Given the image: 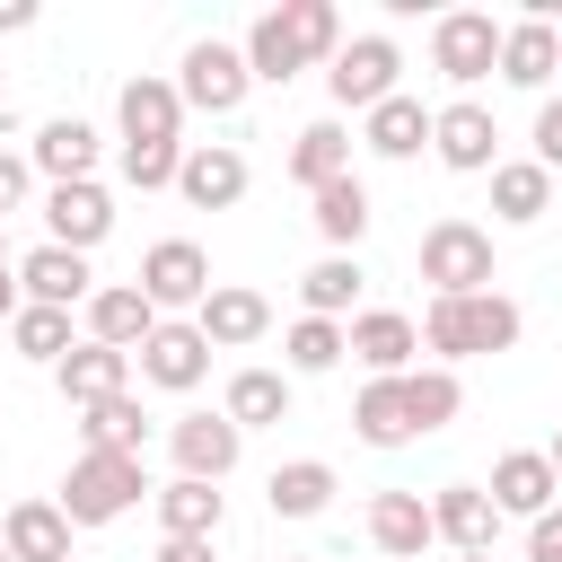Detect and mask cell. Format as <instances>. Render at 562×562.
Instances as JSON below:
<instances>
[{"instance_id":"27","label":"cell","mask_w":562,"mask_h":562,"mask_svg":"<svg viewBox=\"0 0 562 562\" xmlns=\"http://www.w3.org/2000/svg\"><path fill=\"white\" fill-rule=\"evenodd\" d=\"M35 167H44L53 184H88V176H97V132H88L79 114L44 123V132H35Z\"/></svg>"},{"instance_id":"51","label":"cell","mask_w":562,"mask_h":562,"mask_svg":"<svg viewBox=\"0 0 562 562\" xmlns=\"http://www.w3.org/2000/svg\"><path fill=\"white\" fill-rule=\"evenodd\" d=\"M553 79H562V70H553Z\"/></svg>"},{"instance_id":"28","label":"cell","mask_w":562,"mask_h":562,"mask_svg":"<svg viewBox=\"0 0 562 562\" xmlns=\"http://www.w3.org/2000/svg\"><path fill=\"white\" fill-rule=\"evenodd\" d=\"M79 430H88V448H97V457H140V448H149V413H140V395H132V386H123V395H105V404H88V422H79Z\"/></svg>"},{"instance_id":"22","label":"cell","mask_w":562,"mask_h":562,"mask_svg":"<svg viewBox=\"0 0 562 562\" xmlns=\"http://www.w3.org/2000/svg\"><path fill=\"white\" fill-rule=\"evenodd\" d=\"M61 395L88 413V404H105V395H123V378H132V351H105V342H70L61 351Z\"/></svg>"},{"instance_id":"10","label":"cell","mask_w":562,"mask_h":562,"mask_svg":"<svg viewBox=\"0 0 562 562\" xmlns=\"http://www.w3.org/2000/svg\"><path fill=\"white\" fill-rule=\"evenodd\" d=\"M167 439H176V474H193V483H220V474H237V457H246V430H237L228 413H184Z\"/></svg>"},{"instance_id":"48","label":"cell","mask_w":562,"mask_h":562,"mask_svg":"<svg viewBox=\"0 0 562 562\" xmlns=\"http://www.w3.org/2000/svg\"><path fill=\"white\" fill-rule=\"evenodd\" d=\"M457 562H492V553H457Z\"/></svg>"},{"instance_id":"49","label":"cell","mask_w":562,"mask_h":562,"mask_svg":"<svg viewBox=\"0 0 562 562\" xmlns=\"http://www.w3.org/2000/svg\"><path fill=\"white\" fill-rule=\"evenodd\" d=\"M0 263H9V246H0Z\"/></svg>"},{"instance_id":"50","label":"cell","mask_w":562,"mask_h":562,"mask_svg":"<svg viewBox=\"0 0 562 562\" xmlns=\"http://www.w3.org/2000/svg\"><path fill=\"white\" fill-rule=\"evenodd\" d=\"M0 562H9V553H0Z\"/></svg>"},{"instance_id":"41","label":"cell","mask_w":562,"mask_h":562,"mask_svg":"<svg viewBox=\"0 0 562 562\" xmlns=\"http://www.w3.org/2000/svg\"><path fill=\"white\" fill-rule=\"evenodd\" d=\"M536 167H544V176L562 167V97H544V105H536Z\"/></svg>"},{"instance_id":"5","label":"cell","mask_w":562,"mask_h":562,"mask_svg":"<svg viewBox=\"0 0 562 562\" xmlns=\"http://www.w3.org/2000/svg\"><path fill=\"white\" fill-rule=\"evenodd\" d=\"M395 70H404V53H395V35H351L342 53H334V70H325V88H334V105H386L395 97Z\"/></svg>"},{"instance_id":"25","label":"cell","mask_w":562,"mask_h":562,"mask_svg":"<svg viewBox=\"0 0 562 562\" xmlns=\"http://www.w3.org/2000/svg\"><path fill=\"white\" fill-rule=\"evenodd\" d=\"M307 202H316L307 220L325 228V246H334V255H351V246L369 237V184H360V176H334V184H316Z\"/></svg>"},{"instance_id":"6","label":"cell","mask_w":562,"mask_h":562,"mask_svg":"<svg viewBox=\"0 0 562 562\" xmlns=\"http://www.w3.org/2000/svg\"><path fill=\"white\" fill-rule=\"evenodd\" d=\"M246 88H255V79H246V53H237V44L202 35V44L184 53V79H176V97H184V105H202V114H237V105H246Z\"/></svg>"},{"instance_id":"16","label":"cell","mask_w":562,"mask_h":562,"mask_svg":"<svg viewBox=\"0 0 562 562\" xmlns=\"http://www.w3.org/2000/svg\"><path fill=\"white\" fill-rule=\"evenodd\" d=\"M430 536H448L457 553H492V536H501L492 492H483V483H439V501H430Z\"/></svg>"},{"instance_id":"11","label":"cell","mask_w":562,"mask_h":562,"mask_svg":"<svg viewBox=\"0 0 562 562\" xmlns=\"http://www.w3.org/2000/svg\"><path fill=\"white\" fill-rule=\"evenodd\" d=\"M176 193H184L193 211H237V202H246V158H237L228 140H202V149H184Z\"/></svg>"},{"instance_id":"30","label":"cell","mask_w":562,"mask_h":562,"mask_svg":"<svg viewBox=\"0 0 562 562\" xmlns=\"http://www.w3.org/2000/svg\"><path fill=\"white\" fill-rule=\"evenodd\" d=\"M237 430H263V422H290V378L281 369H237L228 378V404H220Z\"/></svg>"},{"instance_id":"17","label":"cell","mask_w":562,"mask_h":562,"mask_svg":"<svg viewBox=\"0 0 562 562\" xmlns=\"http://www.w3.org/2000/svg\"><path fill=\"white\" fill-rule=\"evenodd\" d=\"M149 334H158V307L140 299V281H114V290L88 299V342H105V351H140Z\"/></svg>"},{"instance_id":"40","label":"cell","mask_w":562,"mask_h":562,"mask_svg":"<svg viewBox=\"0 0 562 562\" xmlns=\"http://www.w3.org/2000/svg\"><path fill=\"white\" fill-rule=\"evenodd\" d=\"M176 167H184V140H123V184L158 193V184H176Z\"/></svg>"},{"instance_id":"1","label":"cell","mask_w":562,"mask_h":562,"mask_svg":"<svg viewBox=\"0 0 562 562\" xmlns=\"http://www.w3.org/2000/svg\"><path fill=\"white\" fill-rule=\"evenodd\" d=\"M518 307L501 299V290H474V299H430V316L413 325L439 360H483V351H509L518 342Z\"/></svg>"},{"instance_id":"18","label":"cell","mask_w":562,"mask_h":562,"mask_svg":"<svg viewBox=\"0 0 562 562\" xmlns=\"http://www.w3.org/2000/svg\"><path fill=\"white\" fill-rule=\"evenodd\" d=\"M483 492H492V509H501V518H536V509H553V492H562V483H553L544 448H509V457L492 465V483H483Z\"/></svg>"},{"instance_id":"47","label":"cell","mask_w":562,"mask_h":562,"mask_svg":"<svg viewBox=\"0 0 562 562\" xmlns=\"http://www.w3.org/2000/svg\"><path fill=\"white\" fill-rule=\"evenodd\" d=\"M544 465H553V483H562V430H553V448H544Z\"/></svg>"},{"instance_id":"34","label":"cell","mask_w":562,"mask_h":562,"mask_svg":"<svg viewBox=\"0 0 562 562\" xmlns=\"http://www.w3.org/2000/svg\"><path fill=\"white\" fill-rule=\"evenodd\" d=\"M457 404H465L457 369H404V413H413V439L448 430V422H457Z\"/></svg>"},{"instance_id":"12","label":"cell","mask_w":562,"mask_h":562,"mask_svg":"<svg viewBox=\"0 0 562 562\" xmlns=\"http://www.w3.org/2000/svg\"><path fill=\"white\" fill-rule=\"evenodd\" d=\"M132 360H140V378H149V386H167V395H193V386L211 378V342H202L193 325H158Z\"/></svg>"},{"instance_id":"24","label":"cell","mask_w":562,"mask_h":562,"mask_svg":"<svg viewBox=\"0 0 562 562\" xmlns=\"http://www.w3.org/2000/svg\"><path fill=\"white\" fill-rule=\"evenodd\" d=\"M184 132V97H176V79H123V140H176Z\"/></svg>"},{"instance_id":"43","label":"cell","mask_w":562,"mask_h":562,"mask_svg":"<svg viewBox=\"0 0 562 562\" xmlns=\"http://www.w3.org/2000/svg\"><path fill=\"white\" fill-rule=\"evenodd\" d=\"M18 202H26V158L0 149V211H18Z\"/></svg>"},{"instance_id":"39","label":"cell","mask_w":562,"mask_h":562,"mask_svg":"<svg viewBox=\"0 0 562 562\" xmlns=\"http://www.w3.org/2000/svg\"><path fill=\"white\" fill-rule=\"evenodd\" d=\"M9 342H18L26 360H53V369H61V351H70V316H61V307H18V316H9Z\"/></svg>"},{"instance_id":"38","label":"cell","mask_w":562,"mask_h":562,"mask_svg":"<svg viewBox=\"0 0 562 562\" xmlns=\"http://www.w3.org/2000/svg\"><path fill=\"white\" fill-rule=\"evenodd\" d=\"M281 360H290L299 378H325V369L342 360V325H325V316H299V325L281 334Z\"/></svg>"},{"instance_id":"31","label":"cell","mask_w":562,"mask_h":562,"mask_svg":"<svg viewBox=\"0 0 562 562\" xmlns=\"http://www.w3.org/2000/svg\"><path fill=\"white\" fill-rule=\"evenodd\" d=\"M351 430H360L369 448H404V439H413L404 378H369V386H360V404H351Z\"/></svg>"},{"instance_id":"23","label":"cell","mask_w":562,"mask_h":562,"mask_svg":"<svg viewBox=\"0 0 562 562\" xmlns=\"http://www.w3.org/2000/svg\"><path fill=\"white\" fill-rule=\"evenodd\" d=\"M553 70H562V35H553L544 18L501 26V79H509V88H544Z\"/></svg>"},{"instance_id":"19","label":"cell","mask_w":562,"mask_h":562,"mask_svg":"<svg viewBox=\"0 0 562 562\" xmlns=\"http://www.w3.org/2000/svg\"><path fill=\"white\" fill-rule=\"evenodd\" d=\"M369 544H378L386 562H422V544H439V536H430V501H422V492H378V501H369Z\"/></svg>"},{"instance_id":"13","label":"cell","mask_w":562,"mask_h":562,"mask_svg":"<svg viewBox=\"0 0 562 562\" xmlns=\"http://www.w3.org/2000/svg\"><path fill=\"white\" fill-rule=\"evenodd\" d=\"M44 228H53V246L88 255V246L114 228V202H105V184H97V176H88V184H53V193H44Z\"/></svg>"},{"instance_id":"29","label":"cell","mask_w":562,"mask_h":562,"mask_svg":"<svg viewBox=\"0 0 562 562\" xmlns=\"http://www.w3.org/2000/svg\"><path fill=\"white\" fill-rule=\"evenodd\" d=\"M544 202H553V176H544L536 158H501V167H492V211H501L509 228L544 220Z\"/></svg>"},{"instance_id":"44","label":"cell","mask_w":562,"mask_h":562,"mask_svg":"<svg viewBox=\"0 0 562 562\" xmlns=\"http://www.w3.org/2000/svg\"><path fill=\"white\" fill-rule=\"evenodd\" d=\"M149 562H211V544H193V536H167Z\"/></svg>"},{"instance_id":"36","label":"cell","mask_w":562,"mask_h":562,"mask_svg":"<svg viewBox=\"0 0 562 562\" xmlns=\"http://www.w3.org/2000/svg\"><path fill=\"white\" fill-rule=\"evenodd\" d=\"M360 281H369V272H360V255H325V263H307V272H299V299H307V316H325V325H334V316L360 299Z\"/></svg>"},{"instance_id":"20","label":"cell","mask_w":562,"mask_h":562,"mask_svg":"<svg viewBox=\"0 0 562 562\" xmlns=\"http://www.w3.org/2000/svg\"><path fill=\"white\" fill-rule=\"evenodd\" d=\"M0 553H9V562H70V518H61V501H18L9 527H0Z\"/></svg>"},{"instance_id":"2","label":"cell","mask_w":562,"mask_h":562,"mask_svg":"<svg viewBox=\"0 0 562 562\" xmlns=\"http://www.w3.org/2000/svg\"><path fill=\"white\" fill-rule=\"evenodd\" d=\"M422 281H430V299H474V290H492V228H474V220H430V228H422Z\"/></svg>"},{"instance_id":"32","label":"cell","mask_w":562,"mask_h":562,"mask_svg":"<svg viewBox=\"0 0 562 562\" xmlns=\"http://www.w3.org/2000/svg\"><path fill=\"white\" fill-rule=\"evenodd\" d=\"M158 527H167V536H193V544H211V536H220V483H193V474H176V483L158 492Z\"/></svg>"},{"instance_id":"9","label":"cell","mask_w":562,"mask_h":562,"mask_svg":"<svg viewBox=\"0 0 562 562\" xmlns=\"http://www.w3.org/2000/svg\"><path fill=\"white\" fill-rule=\"evenodd\" d=\"M18 299H26V307H61V316H70V307H88V299H97V272H88V255H70V246H53V237H44V246L18 263Z\"/></svg>"},{"instance_id":"45","label":"cell","mask_w":562,"mask_h":562,"mask_svg":"<svg viewBox=\"0 0 562 562\" xmlns=\"http://www.w3.org/2000/svg\"><path fill=\"white\" fill-rule=\"evenodd\" d=\"M18 307H26V299H18V263H0V325H9Z\"/></svg>"},{"instance_id":"7","label":"cell","mask_w":562,"mask_h":562,"mask_svg":"<svg viewBox=\"0 0 562 562\" xmlns=\"http://www.w3.org/2000/svg\"><path fill=\"white\" fill-rule=\"evenodd\" d=\"M430 149H439V167H457V176H492V167H501V123H492L474 97H457V105L430 114Z\"/></svg>"},{"instance_id":"37","label":"cell","mask_w":562,"mask_h":562,"mask_svg":"<svg viewBox=\"0 0 562 562\" xmlns=\"http://www.w3.org/2000/svg\"><path fill=\"white\" fill-rule=\"evenodd\" d=\"M281 26L299 44V61H334L342 53V9L334 0H281Z\"/></svg>"},{"instance_id":"26","label":"cell","mask_w":562,"mask_h":562,"mask_svg":"<svg viewBox=\"0 0 562 562\" xmlns=\"http://www.w3.org/2000/svg\"><path fill=\"white\" fill-rule=\"evenodd\" d=\"M263 501H272V518H325V501H334V465H325V457H290V465H272Z\"/></svg>"},{"instance_id":"42","label":"cell","mask_w":562,"mask_h":562,"mask_svg":"<svg viewBox=\"0 0 562 562\" xmlns=\"http://www.w3.org/2000/svg\"><path fill=\"white\" fill-rule=\"evenodd\" d=\"M527 562H562V509H536L527 518Z\"/></svg>"},{"instance_id":"21","label":"cell","mask_w":562,"mask_h":562,"mask_svg":"<svg viewBox=\"0 0 562 562\" xmlns=\"http://www.w3.org/2000/svg\"><path fill=\"white\" fill-rule=\"evenodd\" d=\"M360 140H369L378 158H422V149H430V105L395 88L386 105H369V114H360Z\"/></svg>"},{"instance_id":"4","label":"cell","mask_w":562,"mask_h":562,"mask_svg":"<svg viewBox=\"0 0 562 562\" xmlns=\"http://www.w3.org/2000/svg\"><path fill=\"white\" fill-rule=\"evenodd\" d=\"M430 70L457 79V88H474L483 70H501V26H492V9H448V18L430 26Z\"/></svg>"},{"instance_id":"8","label":"cell","mask_w":562,"mask_h":562,"mask_svg":"<svg viewBox=\"0 0 562 562\" xmlns=\"http://www.w3.org/2000/svg\"><path fill=\"white\" fill-rule=\"evenodd\" d=\"M140 299H149V307H202V299H211V255H202L193 237H158V246L140 255Z\"/></svg>"},{"instance_id":"3","label":"cell","mask_w":562,"mask_h":562,"mask_svg":"<svg viewBox=\"0 0 562 562\" xmlns=\"http://www.w3.org/2000/svg\"><path fill=\"white\" fill-rule=\"evenodd\" d=\"M149 492V474H140V457H79L70 465V483H61V518L70 527H105V518H123L132 501Z\"/></svg>"},{"instance_id":"46","label":"cell","mask_w":562,"mask_h":562,"mask_svg":"<svg viewBox=\"0 0 562 562\" xmlns=\"http://www.w3.org/2000/svg\"><path fill=\"white\" fill-rule=\"evenodd\" d=\"M18 26H35V9L26 0H0V35H18Z\"/></svg>"},{"instance_id":"33","label":"cell","mask_w":562,"mask_h":562,"mask_svg":"<svg viewBox=\"0 0 562 562\" xmlns=\"http://www.w3.org/2000/svg\"><path fill=\"white\" fill-rule=\"evenodd\" d=\"M290 176L316 193V184H334V176H351V132L342 123H307L299 140H290Z\"/></svg>"},{"instance_id":"14","label":"cell","mask_w":562,"mask_h":562,"mask_svg":"<svg viewBox=\"0 0 562 562\" xmlns=\"http://www.w3.org/2000/svg\"><path fill=\"white\" fill-rule=\"evenodd\" d=\"M193 334L211 342V351H237V342H263L272 334V307H263V290H211L202 307H193Z\"/></svg>"},{"instance_id":"15","label":"cell","mask_w":562,"mask_h":562,"mask_svg":"<svg viewBox=\"0 0 562 562\" xmlns=\"http://www.w3.org/2000/svg\"><path fill=\"white\" fill-rule=\"evenodd\" d=\"M342 351H351L360 369H378V378H404V369H413V351H422V334H413V316H395V307H369V316H351Z\"/></svg>"},{"instance_id":"35","label":"cell","mask_w":562,"mask_h":562,"mask_svg":"<svg viewBox=\"0 0 562 562\" xmlns=\"http://www.w3.org/2000/svg\"><path fill=\"white\" fill-rule=\"evenodd\" d=\"M237 53H246V79H272V88L307 70V61H299V44H290V26H281V9H263V18L246 26V44H237Z\"/></svg>"}]
</instances>
